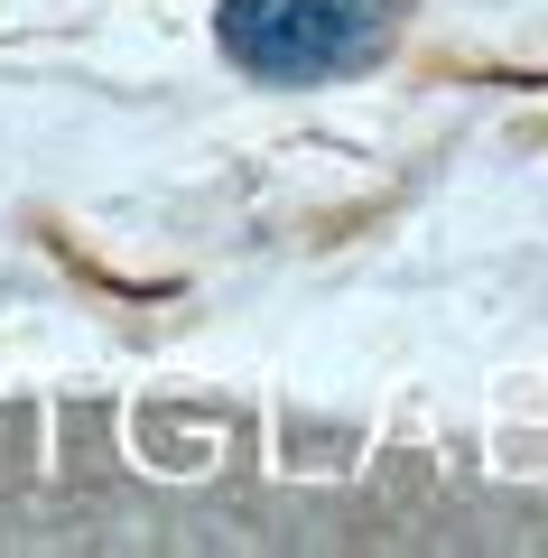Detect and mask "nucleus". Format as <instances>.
I'll return each mask as SVG.
<instances>
[{"label":"nucleus","instance_id":"nucleus-1","mask_svg":"<svg viewBox=\"0 0 548 558\" xmlns=\"http://www.w3.org/2000/svg\"><path fill=\"white\" fill-rule=\"evenodd\" d=\"M215 38L252 84H334L391 47V0H223Z\"/></svg>","mask_w":548,"mask_h":558}]
</instances>
